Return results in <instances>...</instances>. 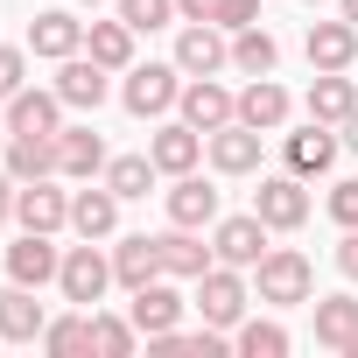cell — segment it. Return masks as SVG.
Wrapping results in <instances>:
<instances>
[{
    "mask_svg": "<svg viewBox=\"0 0 358 358\" xmlns=\"http://www.w3.org/2000/svg\"><path fill=\"white\" fill-rule=\"evenodd\" d=\"M253 274H260V302H267V309H295V302L316 295V267H309L295 246H267V260H260Z\"/></svg>",
    "mask_w": 358,
    "mask_h": 358,
    "instance_id": "obj_1",
    "label": "cell"
},
{
    "mask_svg": "<svg viewBox=\"0 0 358 358\" xmlns=\"http://www.w3.org/2000/svg\"><path fill=\"white\" fill-rule=\"evenodd\" d=\"M120 78H127L120 99H127L134 120H162V113H176V99H183V71H176V64H134Z\"/></svg>",
    "mask_w": 358,
    "mask_h": 358,
    "instance_id": "obj_2",
    "label": "cell"
},
{
    "mask_svg": "<svg viewBox=\"0 0 358 358\" xmlns=\"http://www.w3.org/2000/svg\"><path fill=\"white\" fill-rule=\"evenodd\" d=\"M246 281H239V267H225V260H211L204 274H197V309H204V323L211 330H239L246 323Z\"/></svg>",
    "mask_w": 358,
    "mask_h": 358,
    "instance_id": "obj_3",
    "label": "cell"
},
{
    "mask_svg": "<svg viewBox=\"0 0 358 358\" xmlns=\"http://www.w3.org/2000/svg\"><path fill=\"white\" fill-rule=\"evenodd\" d=\"M57 288H64V302L99 309V295L113 288V253H99L92 239H85V246H71V253H64V267H57Z\"/></svg>",
    "mask_w": 358,
    "mask_h": 358,
    "instance_id": "obj_4",
    "label": "cell"
},
{
    "mask_svg": "<svg viewBox=\"0 0 358 358\" xmlns=\"http://www.w3.org/2000/svg\"><path fill=\"white\" fill-rule=\"evenodd\" d=\"M253 211L267 232H302L309 225V190H302V176H260V190H253Z\"/></svg>",
    "mask_w": 358,
    "mask_h": 358,
    "instance_id": "obj_5",
    "label": "cell"
},
{
    "mask_svg": "<svg viewBox=\"0 0 358 358\" xmlns=\"http://www.w3.org/2000/svg\"><path fill=\"white\" fill-rule=\"evenodd\" d=\"M232 64V36L218 22H183V36H176V71L183 78H218Z\"/></svg>",
    "mask_w": 358,
    "mask_h": 358,
    "instance_id": "obj_6",
    "label": "cell"
},
{
    "mask_svg": "<svg viewBox=\"0 0 358 358\" xmlns=\"http://www.w3.org/2000/svg\"><path fill=\"white\" fill-rule=\"evenodd\" d=\"M176 113H183V120L211 141L218 127H232V120H239V92H225L218 78H183V99H176Z\"/></svg>",
    "mask_w": 358,
    "mask_h": 358,
    "instance_id": "obj_7",
    "label": "cell"
},
{
    "mask_svg": "<svg viewBox=\"0 0 358 358\" xmlns=\"http://www.w3.org/2000/svg\"><path fill=\"white\" fill-rule=\"evenodd\" d=\"M281 155H288V169L309 183V176H330V169H337L344 134H337V127H323V120H309L302 134H281Z\"/></svg>",
    "mask_w": 358,
    "mask_h": 358,
    "instance_id": "obj_8",
    "label": "cell"
},
{
    "mask_svg": "<svg viewBox=\"0 0 358 358\" xmlns=\"http://www.w3.org/2000/svg\"><path fill=\"white\" fill-rule=\"evenodd\" d=\"M211 253L225 260V267H260L267 260V225H260V211H246V218H218L211 225Z\"/></svg>",
    "mask_w": 358,
    "mask_h": 358,
    "instance_id": "obj_9",
    "label": "cell"
},
{
    "mask_svg": "<svg viewBox=\"0 0 358 358\" xmlns=\"http://www.w3.org/2000/svg\"><path fill=\"white\" fill-rule=\"evenodd\" d=\"M260 148H267V134L246 127V120H232V127H218V134L204 141V155H211L218 176H253V169H260Z\"/></svg>",
    "mask_w": 358,
    "mask_h": 358,
    "instance_id": "obj_10",
    "label": "cell"
},
{
    "mask_svg": "<svg viewBox=\"0 0 358 358\" xmlns=\"http://www.w3.org/2000/svg\"><path fill=\"white\" fill-rule=\"evenodd\" d=\"M15 218H22V232H64L71 225V190H57L50 176L43 183H22L15 190Z\"/></svg>",
    "mask_w": 358,
    "mask_h": 358,
    "instance_id": "obj_11",
    "label": "cell"
},
{
    "mask_svg": "<svg viewBox=\"0 0 358 358\" xmlns=\"http://www.w3.org/2000/svg\"><path fill=\"white\" fill-rule=\"evenodd\" d=\"M106 78H113V71H106L99 57H85V50H78V57H64V71H57V99H64V106H78V113H99V106H106V92H113Z\"/></svg>",
    "mask_w": 358,
    "mask_h": 358,
    "instance_id": "obj_12",
    "label": "cell"
},
{
    "mask_svg": "<svg viewBox=\"0 0 358 358\" xmlns=\"http://www.w3.org/2000/svg\"><path fill=\"white\" fill-rule=\"evenodd\" d=\"M302 50H309V71H351L358 64V22H309V36H302Z\"/></svg>",
    "mask_w": 358,
    "mask_h": 358,
    "instance_id": "obj_13",
    "label": "cell"
},
{
    "mask_svg": "<svg viewBox=\"0 0 358 358\" xmlns=\"http://www.w3.org/2000/svg\"><path fill=\"white\" fill-rule=\"evenodd\" d=\"M50 239H57V232H22V239L8 246V281H22V288H43V281H57L64 253H57Z\"/></svg>",
    "mask_w": 358,
    "mask_h": 358,
    "instance_id": "obj_14",
    "label": "cell"
},
{
    "mask_svg": "<svg viewBox=\"0 0 358 358\" xmlns=\"http://www.w3.org/2000/svg\"><path fill=\"white\" fill-rule=\"evenodd\" d=\"M148 155H155V169H162V176H190V169L204 162V134H197L190 120H169V127H155Z\"/></svg>",
    "mask_w": 358,
    "mask_h": 358,
    "instance_id": "obj_15",
    "label": "cell"
},
{
    "mask_svg": "<svg viewBox=\"0 0 358 358\" xmlns=\"http://www.w3.org/2000/svg\"><path fill=\"white\" fill-rule=\"evenodd\" d=\"M106 141L92 127H57V176H78V183H92V176H106Z\"/></svg>",
    "mask_w": 358,
    "mask_h": 358,
    "instance_id": "obj_16",
    "label": "cell"
},
{
    "mask_svg": "<svg viewBox=\"0 0 358 358\" xmlns=\"http://www.w3.org/2000/svg\"><path fill=\"white\" fill-rule=\"evenodd\" d=\"M169 225H190V232L218 225V190L204 183L197 169H190V176H176V183H169Z\"/></svg>",
    "mask_w": 358,
    "mask_h": 358,
    "instance_id": "obj_17",
    "label": "cell"
},
{
    "mask_svg": "<svg viewBox=\"0 0 358 358\" xmlns=\"http://www.w3.org/2000/svg\"><path fill=\"white\" fill-rule=\"evenodd\" d=\"M29 50H36V57H50V64H64V57H78V50H85V22H78V15H64V8H43V15L29 22Z\"/></svg>",
    "mask_w": 358,
    "mask_h": 358,
    "instance_id": "obj_18",
    "label": "cell"
},
{
    "mask_svg": "<svg viewBox=\"0 0 358 358\" xmlns=\"http://www.w3.org/2000/svg\"><path fill=\"white\" fill-rule=\"evenodd\" d=\"M155 246H162V274H169V281H197V274L218 260V253H211V246H204L190 225H169V232H155Z\"/></svg>",
    "mask_w": 358,
    "mask_h": 358,
    "instance_id": "obj_19",
    "label": "cell"
},
{
    "mask_svg": "<svg viewBox=\"0 0 358 358\" xmlns=\"http://www.w3.org/2000/svg\"><path fill=\"white\" fill-rule=\"evenodd\" d=\"M43 302H36V288H22V281H8L0 288V344H36L43 337Z\"/></svg>",
    "mask_w": 358,
    "mask_h": 358,
    "instance_id": "obj_20",
    "label": "cell"
},
{
    "mask_svg": "<svg viewBox=\"0 0 358 358\" xmlns=\"http://www.w3.org/2000/svg\"><path fill=\"white\" fill-rule=\"evenodd\" d=\"M127 316H134V330H141V337H162V330L183 323V295H176V288H169V274H162V281L134 288V309H127Z\"/></svg>",
    "mask_w": 358,
    "mask_h": 358,
    "instance_id": "obj_21",
    "label": "cell"
},
{
    "mask_svg": "<svg viewBox=\"0 0 358 358\" xmlns=\"http://www.w3.org/2000/svg\"><path fill=\"white\" fill-rule=\"evenodd\" d=\"M120 225V197H113V183L99 176V183H85L78 197H71V232L78 239H106Z\"/></svg>",
    "mask_w": 358,
    "mask_h": 358,
    "instance_id": "obj_22",
    "label": "cell"
},
{
    "mask_svg": "<svg viewBox=\"0 0 358 358\" xmlns=\"http://www.w3.org/2000/svg\"><path fill=\"white\" fill-rule=\"evenodd\" d=\"M309 120H323V127H344L351 113H358V78H344V71H316V85H309Z\"/></svg>",
    "mask_w": 358,
    "mask_h": 358,
    "instance_id": "obj_23",
    "label": "cell"
},
{
    "mask_svg": "<svg viewBox=\"0 0 358 358\" xmlns=\"http://www.w3.org/2000/svg\"><path fill=\"white\" fill-rule=\"evenodd\" d=\"M288 113H295V99L274 85V71H267V78H253V85L239 92V120H246V127H260V134H281V127H288Z\"/></svg>",
    "mask_w": 358,
    "mask_h": 358,
    "instance_id": "obj_24",
    "label": "cell"
},
{
    "mask_svg": "<svg viewBox=\"0 0 358 358\" xmlns=\"http://www.w3.org/2000/svg\"><path fill=\"white\" fill-rule=\"evenodd\" d=\"M57 127H64V99H57V85H50V92L22 85V92L8 99V134H57Z\"/></svg>",
    "mask_w": 358,
    "mask_h": 358,
    "instance_id": "obj_25",
    "label": "cell"
},
{
    "mask_svg": "<svg viewBox=\"0 0 358 358\" xmlns=\"http://www.w3.org/2000/svg\"><path fill=\"white\" fill-rule=\"evenodd\" d=\"M113 281L134 295V288H148V281H162V246L148 239V232H134V239H120L113 246Z\"/></svg>",
    "mask_w": 358,
    "mask_h": 358,
    "instance_id": "obj_26",
    "label": "cell"
},
{
    "mask_svg": "<svg viewBox=\"0 0 358 358\" xmlns=\"http://www.w3.org/2000/svg\"><path fill=\"white\" fill-rule=\"evenodd\" d=\"M8 176H15V183L57 176V134H8Z\"/></svg>",
    "mask_w": 358,
    "mask_h": 358,
    "instance_id": "obj_27",
    "label": "cell"
},
{
    "mask_svg": "<svg viewBox=\"0 0 358 358\" xmlns=\"http://www.w3.org/2000/svg\"><path fill=\"white\" fill-rule=\"evenodd\" d=\"M85 57H99L106 71H134V29L127 22H85Z\"/></svg>",
    "mask_w": 358,
    "mask_h": 358,
    "instance_id": "obj_28",
    "label": "cell"
},
{
    "mask_svg": "<svg viewBox=\"0 0 358 358\" xmlns=\"http://www.w3.org/2000/svg\"><path fill=\"white\" fill-rule=\"evenodd\" d=\"M358 337V295H323L316 302V344L323 351H344Z\"/></svg>",
    "mask_w": 358,
    "mask_h": 358,
    "instance_id": "obj_29",
    "label": "cell"
},
{
    "mask_svg": "<svg viewBox=\"0 0 358 358\" xmlns=\"http://www.w3.org/2000/svg\"><path fill=\"white\" fill-rule=\"evenodd\" d=\"M155 176H162V169H155V155H113V162H106V183H113V197H120V204L148 197V190H155Z\"/></svg>",
    "mask_w": 358,
    "mask_h": 358,
    "instance_id": "obj_30",
    "label": "cell"
},
{
    "mask_svg": "<svg viewBox=\"0 0 358 358\" xmlns=\"http://www.w3.org/2000/svg\"><path fill=\"white\" fill-rule=\"evenodd\" d=\"M43 351H50V358H78V351H92V309L50 316V323H43Z\"/></svg>",
    "mask_w": 358,
    "mask_h": 358,
    "instance_id": "obj_31",
    "label": "cell"
},
{
    "mask_svg": "<svg viewBox=\"0 0 358 358\" xmlns=\"http://www.w3.org/2000/svg\"><path fill=\"white\" fill-rule=\"evenodd\" d=\"M232 64H239L246 78H267V71L281 64V43H274V36L253 22V29H239V36H232Z\"/></svg>",
    "mask_w": 358,
    "mask_h": 358,
    "instance_id": "obj_32",
    "label": "cell"
},
{
    "mask_svg": "<svg viewBox=\"0 0 358 358\" xmlns=\"http://www.w3.org/2000/svg\"><path fill=\"white\" fill-rule=\"evenodd\" d=\"M134 316H106V309H92V351L99 358H134Z\"/></svg>",
    "mask_w": 358,
    "mask_h": 358,
    "instance_id": "obj_33",
    "label": "cell"
},
{
    "mask_svg": "<svg viewBox=\"0 0 358 358\" xmlns=\"http://www.w3.org/2000/svg\"><path fill=\"white\" fill-rule=\"evenodd\" d=\"M232 344H239L246 358H281V351H288V330H281V323H260V316H253V323H239V337H232Z\"/></svg>",
    "mask_w": 358,
    "mask_h": 358,
    "instance_id": "obj_34",
    "label": "cell"
},
{
    "mask_svg": "<svg viewBox=\"0 0 358 358\" xmlns=\"http://www.w3.org/2000/svg\"><path fill=\"white\" fill-rule=\"evenodd\" d=\"M120 22H127L134 36H148V29H169V22H176V0H120Z\"/></svg>",
    "mask_w": 358,
    "mask_h": 358,
    "instance_id": "obj_35",
    "label": "cell"
},
{
    "mask_svg": "<svg viewBox=\"0 0 358 358\" xmlns=\"http://www.w3.org/2000/svg\"><path fill=\"white\" fill-rule=\"evenodd\" d=\"M225 36H239V29H253L260 22V0H218V15H211Z\"/></svg>",
    "mask_w": 358,
    "mask_h": 358,
    "instance_id": "obj_36",
    "label": "cell"
},
{
    "mask_svg": "<svg viewBox=\"0 0 358 358\" xmlns=\"http://www.w3.org/2000/svg\"><path fill=\"white\" fill-rule=\"evenodd\" d=\"M330 218L351 232L358 225V176H344V183H330Z\"/></svg>",
    "mask_w": 358,
    "mask_h": 358,
    "instance_id": "obj_37",
    "label": "cell"
},
{
    "mask_svg": "<svg viewBox=\"0 0 358 358\" xmlns=\"http://www.w3.org/2000/svg\"><path fill=\"white\" fill-rule=\"evenodd\" d=\"M29 85V57L22 50H8V43H0V99H15Z\"/></svg>",
    "mask_w": 358,
    "mask_h": 358,
    "instance_id": "obj_38",
    "label": "cell"
},
{
    "mask_svg": "<svg viewBox=\"0 0 358 358\" xmlns=\"http://www.w3.org/2000/svg\"><path fill=\"white\" fill-rule=\"evenodd\" d=\"M337 267H344V281H358V225L337 239Z\"/></svg>",
    "mask_w": 358,
    "mask_h": 358,
    "instance_id": "obj_39",
    "label": "cell"
},
{
    "mask_svg": "<svg viewBox=\"0 0 358 358\" xmlns=\"http://www.w3.org/2000/svg\"><path fill=\"white\" fill-rule=\"evenodd\" d=\"M176 15H183V22H211V15H218V0H176Z\"/></svg>",
    "mask_w": 358,
    "mask_h": 358,
    "instance_id": "obj_40",
    "label": "cell"
},
{
    "mask_svg": "<svg viewBox=\"0 0 358 358\" xmlns=\"http://www.w3.org/2000/svg\"><path fill=\"white\" fill-rule=\"evenodd\" d=\"M15 190H22V183H15V176H8V169H0V225H8V218H15Z\"/></svg>",
    "mask_w": 358,
    "mask_h": 358,
    "instance_id": "obj_41",
    "label": "cell"
},
{
    "mask_svg": "<svg viewBox=\"0 0 358 358\" xmlns=\"http://www.w3.org/2000/svg\"><path fill=\"white\" fill-rule=\"evenodd\" d=\"M344 148H358V113H351V120H344Z\"/></svg>",
    "mask_w": 358,
    "mask_h": 358,
    "instance_id": "obj_42",
    "label": "cell"
},
{
    "mask_svg": "<svg viewBox=\"0 0 358 358\" xmlns=\"http://www.w3.org/2000/svg\"><path fill=\"white\" fill-rule=\"evenodd\" d=\"M337 15H344V22H358V0H337Z\"/></svg>",
    "mask_w": 358,
    "mask_h": 358,
    "instance_id": "obj_43",
    "label": "cell"
},
{
    "mask_svg": "<svg viewBox=\"0 0 358 358\" xmlns=\"http://www.w3.org/2000/svg\"><path fill=\"white\" fill-rule=\"evenodd\" d=\"M344 358H358V337H351V344H344Z\"/></svg>",
    "mask_w": 358,
    "mask_h": 358,
    "instance_id": "obj_44",
    "label": "cell"
},
{
    "mask_svg": "<svg viewBox=\"0 0 358 358\" xmlns=\"http://www.w3.org/2000/svg\"><path fill=\"white\" fill-rule=\"evenodd\" d=\"M0 141H8V113H0Z\"/></svg>",
    "mask_w": 358,
    "mask_h": 358,
    "instance_id": "obj_45",
    "label": "cell"
},
{
    "mask_svg": "<svg viewBox=\"0 0 358 358\" xmlns=\"http://www.w3.org/2000/svg\"><path fill=\"white\" fill-rule=\"evenodd\" d=\"M78 8H106V0H78Z\"/></svg>",
    "mask_w": 358,
    "mask_h": 358,
    "instance_id": "obj_46",
    "label": "cell"
},
{
    "mask_svg": "<svg viewBox=\"0 0 358 358\" xmlns=\"http://www.w3.org/2000/svg\"><path fill=\"white\" fill-rule=\"evenodd\" d=\"M309 8H323V0H309Z\"/></svg>",
    "mask_w": 358,
    "mask_h": 358,
    "instance_id": "obj_47",
    "label": "cell"
}]
</instances>
